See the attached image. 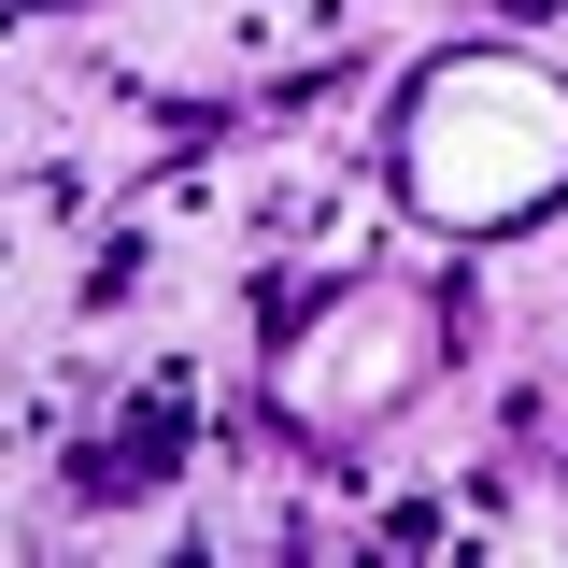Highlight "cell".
<instances>
[{"mask_svg": "<svg viewBox=\"0 0 568 568\" xmlns=\"http://www.w3.org/2000/svg\"><path fill=\"white\" fill-rule=\"evenodd\" d=\"M568 185V85L526 58H440L413 85V200L440 227H511Z\"/></svg>", "mask_w": 568, "mask_h": 568, "instance_id": "cell-1", "label": "cell"}]
</instances>
